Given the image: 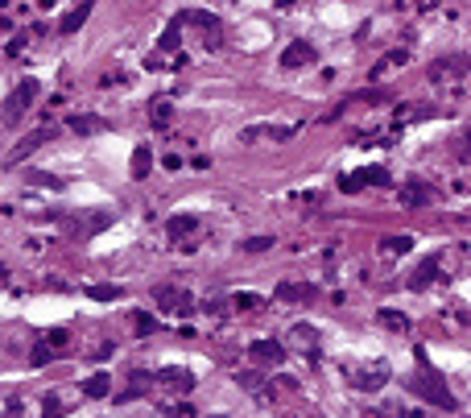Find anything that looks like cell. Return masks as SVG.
Returning <instances> with one entry per match:
<instances>
[{
	"label": "cell",
	"mask_w": 471,
	"mask_h": 418,
	"mask_svg": "<svg viewBox=\"0 0 471 418\" xmlns=\"http://www.w3.org/2000/svg\"><path fill=\"white\" fill-rule=\"evenodd\" d=\"M165 232H170V241H187V236H194V232H199V216H190V211H182V216H170Z\"/></svg>",
	"instance_id": "cell-17"
},
{
	"label": "cell",
	"mask_w": 471,
	"mask_h": 418,
	"mask_svg": "<svg viewBox=\"0 0 471 418\" xmlns=\"http://www.w3.org/2000/svg\"><path fill=\"white\" fill-rule=\"evenodd\" d=\"M67 124H71V133H79V137H95V133L108 128V121H104V116H92V112H74Z\"/></svg>",
	"instance_id": "cell-16"
},
{
	"label": "cell",
	"mask_w": 471,
	"mask_h": 418,
	"mask_svg": "<svg viewBox=\"0 0 471 418\" xmlns=\"http://www.w3.org/2000/svg\"><path fill=\"white\" fill-rule=\"evenodd\" d=\"M38 96H42V83H38V79H21V83H17V87L4 96V104H0V121H4V124H17L25 112L33 108V99H38Z\"/></svg>",
	"instance_id": "cell-2"
},
{
	"label": "cell",
	"mask_w": 471,
	"mask_h": 418,
	"mask_svg": "<svg viewBox=\"0 0 471 418\" xmlns=\"http://www.w3.org/2000/svg\"><path fill=\"white\" fill-rule=\"evenodd\" d=\"M409 390H414L418 397H426L430 406H443V410H455V406H459V402H455V394L447 390V381H443L438 373L426 365V348H418V373L409 377Z\"/></svg>",
	"instance_id": "cell-1"
},
{
	"label": "cell",
	"mask_w": 471,
	"mask_h": 418,
	"mask_svg": "<svg viewBox=\"0 0 471 418\" xmlns=\"http://www.w3.org/2000/svg\"><path fill=\"white\" fill-rule=\"evenodd\" d=\"M389 182H393V178H389L384 166H364V170L339 178V191H343V195H355V191H364V187H389Z\"/></svg>",
	"instance_id": "cell-5"
},
{
	"label": "cell",
	"mask_w": 471,
	"mask_h": 418,
	"mask_svg": "<svg viewBox=\"0 0 471 418\" xmlns=\"http://www.w3.org/2000/svg\"><path fill=\"white\" fill-rule=\"evenodd\" d=\"M149 170H153V149L137 145V153H133V178H149Z\"/></svg>",
	"instance_id": "cell-22"
},
{
	"label": "cell",
	"mask_w": 471,
	"mask_h": 418,
	"mask_svg": "<svg viewBox=\"0 0 471 418\" xmlns=\"http://www.w3.org/2000/svg\"><path fill=\"white\" fill-rule=\"evenodd\" d=\"M62 414V406H58V397H46V418H58Z\"/></svg>",
	"instance_id": "cell-39"
},
{
	"label": "cell",
	"mask_w": 471,
	"mask_h": 418,
	"mask_svg": "<svg viewBox=\"0 0 471 418\" xmlns=\"http://www.w3.org/2000/svg\"><path fill=\"white\" fill-rule=\"evenodd\" d=\"M153 298H157V307L170 311V315H182V319L194 315V295H190L187 286H170V282H165V286L153 290Z\"/></svg>",
	"instance_id": "cell-3"
},
{
	"label": "cell",
	"mask_w": 471,
	"mask_h": 418,
	"mask_svg": "<svg viewBox=\"0 0 471 418\" xmlns=\"http://www.w3.org/2000/svg\"><path fill=\"white\" fill-rule=\"evenodd\" d=\"M228 302H232V311H257V307H265L260 295H232Z\"/></svg>",
	"instance_id": "cell-27"
},
{
	"label": "cell",
	"mask_w": 471,
	"mask_h": 418,
	"mask_svg": "<svg viewBox=\"0 0 471 418\" xmlns=\"http://www.w3.org/2000/svg\"><path fill=\"white\" fill-rule=\"evenodd\" d=\"M397 9H418V13H430V9H438V0H393Z\"/></svg>",
	"instance_id": "cell-31"
},
{
	"label": "cell",
	"mask_w": 471,
	"mask_h": 418,
	"mask_svg": "<svg viewBox=\"0 0 471 418\" xmlns=\"http://www.w3.org/2000/svg\"><path fill=\"white\" fill-rule=\"evenodd\" d=\"M4 29H9V17H0V33H4Z\"/></svg>",
	"instance_id": "cell-44"
},
{
	"label": "cell",
	"mask_w": 471,
	"mask_h": 418,
	"mask_svg": "<svg viewBox=\"0 0 471 418\" xmlns=\"http://www.w3.org/2000/svg\"><path fill=\"white\" fill-rule=\"evenodd\" d=\"M273 245H277L273 236H248V241H240L244 253H265V248H273Z\"/></svg>",
	"instance_id": "cell-29"
},
{
	"label": "cell",
	"mask_w": 471,
	"mask_h": 418,
	"mask_svg": "<svg viewBox=\"0 0 471 418\" xmlns=\"http://www.w3.org/2000/svg\"><path fill=\"white\" fill-rule=\"evenodd\" d=\"M95 13V0H83V4H74L71 13L58 21V33H74V29H83V21Z\"/></svg>",
	"instance_id": "cell-18"
},
{
	"label": "cell",
	"mask_w": 471,
	"mask_h": 418,
	"mask_svg": "<svg viewBox=\"0 0 471 418\" xmlns=\"http://www.w3.org/2000/svg\"><path fill=\"white\" fill-rule=\"evenodd\" d=\"M165 418H194V406H165Z\"/></svg>",
	"instance_id": "cell-33"
},
{
	"label": "cell",
	"mask_w": 471,
	"mask_h": 418,
	"mask_svg": "<svg viewBox=\"0 0 471 418\" xmlns=\"http://www.w3.org/2000/svg\"><path fill=\"white\" fill-rule=\"evenodd\" d=\"M248 356H253L257 365L277 369V365H285V344H277V340H257V344H248Z\"/></svg>",
	"instance_id": "cell-7"
},
{
	"label": "cell",
	"mask_w": 471,
	"mask_h": 418,
	"mask_svg": "<svg viewBox=\"0 0 471 418\" xmlns=\"http://www.w3.org/2000/svg\"><path fill=\"white\" fill-rule=\"evenodd\" d=\"M273 4H277V9H294V4H298V0H273Z\"/></svg>",
	"instance_id": "cell-42"
},
{
	"label": "cell",
	"mask_w": 471,
	"mask_h": 418,
	"mask_svg": "<svg viewBox=\"0 0 471 418\" xmlns=\"http://www.w3.org/2000/svg\"><path fill=\"white\" fill-rule=\"evenodd\" d=\"M4 277H9V270H4V265H0V282H4Z\"/></svg>",
	"instance_id": "cell-45"
},
{
	"label": "cell",
	"mask_w": 471,
	"mask_h": 418,
	"mask_svg": "<svg viewBox=\"0 0 471 418\" xmlns=\"http://www.w3.org/2000/svg\"><path fill=\"white\" fill-rule=\"evenodd\" d=\"M157 331V319L153 315H137V336H153Z\"/></svg>",
	"instance_id": "cell-32"
},
{
	"label": "cell",
	"mask_w": 471,
	"mask_h": 418,
	"mask_svg": "<svg viewBox=\"0 0 471 418\" xmlns=\"http://www.w3.org/2000/svg\"><path fill=\"white\" fill-rule=\"evenodd\" d=\"M178 38H182V17H178V21H170L162 29V42H157V46L165 50V54H174V46H178Z\"/></svg>",
	"instance_id": "cell-24"
},
{
	"label": "cell",
	"mask_w": 471,
	"mask_h": 418,
	"mask_svg": "<svg viewBox=\"0 0 471 418\" xmlns=\"http://www.w3.org/2000/svg\"><path fill=\"white\" fill-rule=\"evenodd\" d=\"M29 187H50V191H62L67 182H62V178H54V174H42V170H33V174H29Z\"/></svg>",
	"instance_id": "cell-28"
},
{
	"label": "cell",
	"mask_w": 471,
	"mask_h": 418,
	"mask_svg": "<svg viewBox=\"0 0 471 418\" xmlns=\"http://www.w3.org/2000/svg\"><path fill=\"white\" fill-rule=\"evenodd\" d=\"M463 162H471V149H463Z\"/></svg>",
	"instance_id": "cell-46"
},
{
	"label": "cell",
	"mask_w": 471,
	"mask_h": 418,
	"mask_svg": "<svg viewBox=\"0 0 471 418\" xmlns=\"http://www.w3.org/2000/svg\"><path fill=\"white\" fill-rule=\"evenodd\" d=\"M170 112H174V108H170V99H153V124H157V128L170 124Z\"/></svg>",
	"instance_id": "cell-30"
},
{
	"label": "cell",
	"mask_w": 471,
	"mask_h": 418,
	"mask_svg": "<svg viewBox=\"0 0 471 418\" xmlns=\"http://www.w3.org/2000/svg\"><path fill=\"white\" fill-rule=\"evenodd\" d=\"M38 4H42V9H54V0H38Z\"/></svg>",
	"instance_id": "cell-43"
},
{
	"label": "cell",
	"mask_w": 471,
	"mask_h": 418,
	"mask_svg": "<svg viewBox=\"0 0 471 418\" xmlns=\"http://www.w3.org/2000/svg\"><path fill=\"white\" fill-rule=\"evenodd\" d=\"M162 166H165V170H170V174H174V170H178V166H182V158H178V153H165V162H162Z\"/></svg>",
	"instance_id": "cell-40"
},
{
	"label": "cell",
	"mask_w": 471,
	"mask_h": 418,
	"mask_svg": "<svg viewBox=\"0 0 471 418\" xmlns=\"http://www.w3.org/2000/svg\"><path fill=\"white\" fill-rule=\"evenodd\" d=\"M46 344L62 348V344H67V331H62V327H54V331H46Z\"/></svg>",
	"instance_id": "cell-36"
},
{
	"label": "cell",
	"mask_w": 471,
	"mask_h": 418,
	"mask_svg": "<svg viewBox=\"0 0 471 418\" xmlns=\"http://www.w3.org/2000/svg\"><path fill=\"white\" fill-rule=\"evenodd\" d=\"M380 248H384L389 257H405V253L414 248V236H409V232H405V236H384V241H380Z\"/></svg>",
	"instance_id": "cell-23"
},
{
	"label": "cell",
	"mask_w": 471,
	"mask_h": 418,
	"mask_svg": "<svg viewBox=\"0 0 471 418\" xmlns=\"http://www.w3.org/2000/svg\"><path fill=\"white\" fill-rule=\"evenodd\" d=\"M4 418H21V402H9V410H4Z\"/></svg>",
	"instance_id": "cell-41"
},
{
	"label": "cell",
	"mask_w": 471,
	"mask_h": 418,
	"mask_svg": "<svg viewBox=\"0 0 471 418\" xmlns=\"http://www.w3.org/2000/svg\"><path fill=\"white\" fill-rule=\"evenodd\" d=\"M384 381H389V365H372V369L352 373V385H355V390H380Z\"/></svg>",
	"instance_id": "cell-15"
},
{
	"label": "cell",
	"mask_w": 471,
	"mask_h": 418,
	"mask_svg": "<svg viewBox=\"0 0 471 418\" xmlns=\"http://www.w3.org/2000/svg\"><path fill=\"white\" fill-rule=\"evenodd\" d=\"M377 319H380V327H389V331H409V319H405L401 311H393V307H380Z\"/></svg>",
	"instance_id": "cell-21"
},
{
	"label": "cell",
	"mask_w": 471,
	"mask_h": 418,
	"mask_svg": "<svg viewBox=\"0 0 471 418\" xmlns=\"http://www.w3.org/2000/svg\"><path fill=\"white\" fill-rule=\"evenodd\" d=\"M25 42H29V33H17V38H13V42H9L4 50H9V54H21V50H25Z\"/></svg>",
	"instance_id": "cell-37"
},
{
	"label": "cell",
	"mask_w": 471,
	"mask_h": 418,
	"mask_svg": "<svg viewBox=\"0 0 471 418\" xmlns=\"http://www.w3.org/2000/svg\"><path fill=\"white\" fill-rule=\"evenodd\" d=\"M108 224H112V211H92V216H83V220H67V228H71V232H79V236H95V232H99V228H108Z\"/></svg>",
	"instance_id": "cell-14"
},
{
	"label": "cell",
	"mask_w": 471,
	"mask_h": 418,
	"mask_svg": "<svg viewBox=\"0 0 471 418\" xmlns=\"http://www.w3.org/2000/svg\"><path fill=\"white\" fill-rule=\"evenodd\" d=\"M120 83H124V75H120V71H112V75H104V79H99V87H120Z\"/></svg>",
	"instance_id": "cell-38"
},
{
	"label": "cell",
	"mask_w": 471,
	"mask_h": 418,
	"mask_svg": "<svg viewBox=\"0 0 471 418\" xmlns=\"http://www.w3.org/2000/svg\"><path fill=\"white\" fill-rule=\"evenodd\" d=\"M50 137H54V128H38V133H29L21 145H17L13 153H9V158H4V166H21L25 158H29V153H38V149L50 141Z\"/></svg>",
	"instance_id": "cell-8"
},
{
	"label": "cell",
	"mask_w": 471,
	"mask_h": 418,
	"mask_svg": "<svg viewBox=\"0 0 471 418\" xmlns=\"http://www.w3.org/2000/svg\"><path fill=\"white\" fill-rule=\"evenodd\" d=\"M397 199H401L405 211H418V207H426V203H434V187H430L426 178H409V182L397 191Z\"/></svg>",
	"instance_id": "cell-6"
},
{
	"label": "cell",
	"mask_w": 471,
	"mask_h": 418,
	"mask_svg": "<svg viewBox=\"0 0 471 418\" xmlns=\"http://www.w3.org/2000/svg\"><path fill=\"white\" fill-rule=\"evenodd\" d=\"M273 298H282V302H314L318 298V286H310V282H282Z\"/></svg>",
	"instance_id": "cell-10"
},
{
	"label": "cell",
	"mask_w": 471,
	"mask_h": 418,
	"mask_svg": "<svg viewBox=\"0 0 471 418\" xmlns=\"http://www.w3.org/2000/svg\"><path fill=\"white\" fill-rule=\"evenodd\" d=\"M83 394H87V397H108V394H112V377H108V373L87 377V381H83Z\"/></svg>",
	"instance_id": "cell-20"
},
{
	"label": "cell",
	"mask_w": 471,
	"mask_h": 418,
	"mask_svg": "<svg viewBox=\"0 0 471 418\" xmlns=\"http://www.w3.org/2000/svg\"><path fill=\"white\" fill-rule=\"evenodd\" d=\"M294 336H298V340H318V331H314L310 323H294Z\"/></svg>",
	"instance_id": "cell-35"
},
{
	"label": "cell",
	"mask_w": 471,
	"mask_h": 418,
	"mask_svg": "<svg viewBox=\"0 0 471 418\" xmlns=\"http://www.w3.org/2000/svg\"><path fill=\"white\" fill-rule=\"evenodd\" d=\"M50 361H54V352H50V348H33V356H29V365H38V369L50 365Z\"/></svg>",
	"instance_id": "cell-34"
},
{
	"label": "cell",
	"mask_w": 471,
	"mask_h": 418,
	"mask_svg": "<svg viewBox=\"0 0 471 418\" xmlns=\"http://www.w3.org/2000/svg\"><path fill=\"white\" fill-rule=\"evenodd\" d=\"M294 133H298L294 124H244L240 128V145H257V141H273L277 145V141H289Z\"/></svg>",
	"instance_id": "cell-4"
},
{
	"label": "cell",
	"mask_w": 471,
	"mask_h": 418,
	"mask_svg": "<svg viewBox=\"0 0 471 418\" xmlns=\"http://www.w3.org/2000/svg\"><path fill=\"white\" fill-rule=\"evenodd\" d=\"M471 71V58L463 54H450V58H438V62H430V79L438 83V79H450V75H463Z\"/></svg>",
	"instance_id": "cell-12"
},
{
	"label": "cell",
	"mask_w": 471,
	"mask_h": 418,
	"mask_svg": "<svg viewBox=\"0 0 471 418\" xmlns=\"http://www.w3.org/2000/svg\"><path fill=\"white\" fill-rule=\"evenodd\" d=\"M236 385H240V390H248L253 397H260V402H269V397H273V385H269L260 373H253V369H240V373H236Z\"/></svg>",
	"instance_id": "cell-11"
},
{
	"label": "cell",
	"mask_w": 471,
	"mask_h": 418,
	"mask_svg": "<svg viewBox=\"0 0 471 418\" xmlns=\"http://www.w3.org/2000/svg\"><path fill=\"white\" fill-rule=\"evenodd\" d=\"M314 58H318V50L310 46V42H289V46L282 50L285 71H298V67H306V62H314Z\"/></svg>",
	"instance_id": "cell-9"
},
{
	"label": "cell",
	"mask_w": 471,
	"mask_h": 418,
	"mask_svg": "<svg viewBox=\"0 0 471 418\" xmlns=\"http://www.w3.org/2000/svg\"><path fill=\"white\" fill-rule=\"evenodd\" d=\"M87 298L92 302H116V298H124V290L120 286H87Z\"/></svg>",
	"instance_id": "cell-25"
},
{
	"label": "cell",
	"mask_w": 471,
	"mask_h": 418,
	"mask_svg": "<svg viewBox=\"0 0 471 418\" xmlns=\"http://www.w3.org/2000/svg\"><path fill=\"white\" fill-rule=\"evenodd\" d=\"M207 418H232V414H207Z\"/></svg>",
	"instance_id": "cell-47"
},
{
	"label": "cell",
	"mask_w": 471,
	"mask_h": 418,
	"mask_svg": "<svg viewBox=\"0 0 471 418\" xmlns=\"http://www.w3.org/2000/svg\"><path fill=\"white\" fill-rule=\"evenodd\" d=\"M438 277H443V265H438V253H434V257H426L422 265L414 270V277H409V286H414V290H426V286H434Z\"/></svg>",
	"instance_id": "cell-13"
},
{
	"label": "cell",
	"mask_w": 471,
	"mask_h": 418,
	"mask_svg": "<svg viewBox=\"0 0 471 418\" xmlns=\"http://www.w3.org/2000/svg\"><path fill=\"white\" fill-rule=\"evenodd\" d=\"M157 381L170 385V390H178V394H190V390H194V377H190L187 369H162L157 373Z\"/></svg>",
	"instance_id": "cell-19"
},
{
	"label": "cell",
	"mask_w": 471,
	"mask_h": 418,
	"mask_svg": "<svg viewBox=\"0 0 471 418\" xmlns=\"http://www.w3.org/2000/svg\"><path fill=\"white\" fill-rule=\"evenodd\" d=\"M401 62H405V50H389V54L380 58L377 67H372V75H368V79H380V75L389 71V67H401Z\"/></svg>",
	"instance_id": "cell-26"
}]
</instances>
